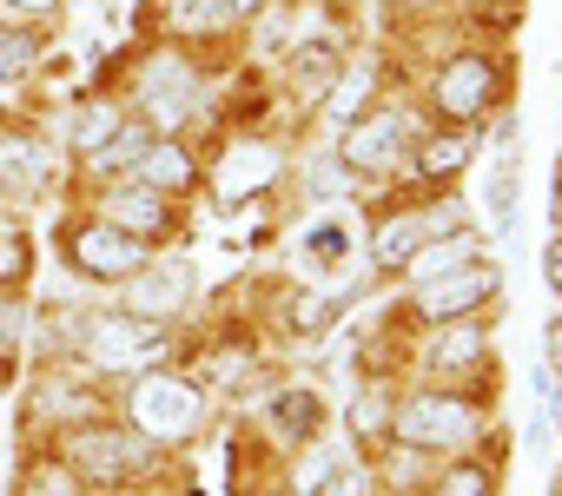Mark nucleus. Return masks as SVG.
Masks as SVG:
<instances>
[{"mask_svg":"<svg viewBox=\"0 0 562 496\" xmlns=\"http://www.w3.org/2000/svg\"><path fill=\"white\" fill-rule=\"evenodd\" d=\"M258 8V0H179V27L199 34V27H232Z\"/></svg>","mask_w":562,"mask_h":496,"instance_id":"20","label":"nucleus"},{"mask_svg":"<svg viewBox=\"0 0 562 496\" xmlns=\"http://www.w3.org/2000/svg\"><path fill=\"white\" fill-rule=\"evenodd\" d=\"M424 218L417 212H404V218H391L384 232H378V272H404L411 259H417V245H424Z\"/></svg>","mask_w":562,"mask_h":496,"instance_id":"16","label":"nucleus"},{"mask_svg":"<svg viewBox=\"0 0 562 496\" xmlns=\"http://www.w3.org/2000/svg\"><path fill=\"white\" fill-rule=\"evenodd\" d=\"M106 225H120V232H133V238L159 232V225H166V192H153V185H120V192H106Z\"/></svg>","mask_w":562,"mask_h":496,"instance_id":"11","label":"nucleus"},{"mask_svg":"<svg viewBox=\"0 0 562 496\" xmlns=\"http://www.w3.org/2000/svg\"><path fill=\"white\" fill-rule=\"evenodd\" d=\"M21 272H27V238L0 232V279H21Z\"/></svg>","mask_w":562,"mask_h":496,"instance_id":"31","label":"nucleus"},{"mask_svg":"<svg viewBox=\"0 0 562 496\" xmlns=\"http://www.w3.org/2000/svg\"><path fill=\"white\" fill-rule=\"evenodd\" d=\"M192 305V266L186 259H159L146 272H133V312L139 318H172Z\"/></svg>","mask_w":562,"mask_h":496,"instance_id":"9","label":"nucleus"},{"mask_svg":"<svg viewBox=\"0 0 562 496\" xmlns=\"http://www.w3.org/2000/svg\"><path fill=\"white\" fill-rule=\"evenodd\" d=\"M549 371H555V377H562V318H555V325H549Z\"/></svg>","mask_w":562,"mask_h":496,"instance_id":"33","label":"nucleus"},{"mask_svg":"<svg viewBox=\"0 0 562 496\" xmlns=\"http://www.w3.org/2000/svg\"><path fill=\"white\" fill-rule=\"evenodd\" d=\"M397 437L417 450H463L476 437V410L463 397H411L397 410Z\"/></svg>","mask_w":562,"mask_h":496,"instance_id":"4","label":"nucleus"},{"mask_svg":"<svg viewBox=\"0 0 562 496\" xmlns=\"http://www.w3.org/2000/svg\"><path fill=\"white\" fill-rule=\"evenodd\" d=\"M496 87H503V80H496V60H490V54H457V60L437 74V113L476 126V120L496 106Z\"/></svg>","mask_w":562,"mask_h":496,"instance_id":"5","label":"nucleus"},{"mask_svg":"<svg viewBox=\"0 0 562 496\" xmlns=\"http://www.w3.org/2000/svg\"><path fill=\"white\" fill-rule=\"evenodd\" d=\"M54 179V153L34 139H8L0 146V192H47Z\"/></svg>","mask_w":562,"mask_h":496,"instance_id":"10","label":"nucleus"},{"mask_svg":"<svg viewBox=\"0 0 562 496\" xmlns=\"http://www.w3.org/2000/svg\"><path fill=\"white\" fill-rule=\"evenodd\" d=\"M139 185H153V192H186V185H192V159H186L179 146L153 139V153L139 159Z\"/></svg>","mask_w":562,"mask_h":496,"instance_id":"18","label":"nucleus"},{"mask_svg":"<svg viewBox=\"0 0 562 496\" xmlns=\"http://www.w3.org/2000/svg\"><path fill=\"white\" fill-rule=\"evenodd\" d=\"M271 166H278L271 146H232V153H225V172H218V192H225V199H245V185H265Z\"/></svg>","mask_w":562,"mask_h":496,"instance_id":"14","label":"nucleus"},{"mask_svg":"<svg viewBox=\"0 0 562 496\" xmlns=\"http://www.w3.org/2000/svg\"><path fill=\"white\" fill-rule=\"evenodd\" d=\"M159 100V113L166 120H179L186 106H192V74L179 67V60H153V74H146V106Z\"/></svg>","mask_w":562,"mask_h":496,"instance_id":"17","label":"nucleus"},{"mask_svg":"<svg viewBox=\"0 0 562 496\" xmlns=\"http://www.w3.org/2000/svg\"><path fill=\"white\" fill-rule=\"evenodd\" d=\"M490 292H496V272H490V266H457V272L424 279V312H430L437 325H450V318H470Z\"/></svg>","mask_w":562,"mask_h":496,"instance_id":"7","label":"nucleus"},{"mask_svg":"<svg viewBox=\"0 0 562 496\" xmlns=\"http://www.w3.org/2000/svg\"><path fill=\"white\" fill-rule=\"evenodd\" d=\"M542 272H549V285L562 292V238H555V245H549V252H542Z\"/></svg>","mask_w":562,"mask_h":496,"instance_id":"32","label":"nucleus"},{"mask_svg":"<svg viewBox=\"0 0 562 496\" xmlns=\"http://www.w3.org/2000/svg\"><path fill=\"white\" fill-rule=\"evenodd\" d=\"M430 364H437V371H470V364H483V331L463 325V318H450V325L430 338Z\"/></svg>","mask_w":562,"mask_h":496,"instance_id":"15","label":"nucleus"},{"mask_svg":"<svg viewBox=\"0 0 562 496\" xmlns=\"http://www.w3.org/2000/svg\"><path fill=\"white\" fill-rule=\"evenodd\" d=\"M318 496H371V476H364V470H331V476L318 483Z\"/></svg>","mask_w":562,"mask_h":496,"instance_id":"29","label":"nucleus"},{"mask_svg":"<svg viewBox=\"0 0 562 496\" xmlns=\"http://www.w3.org/2000/svg\"><path fill=\"white\" fill-rule=\"evenodd\" d=\"M74 463L87 470V476H133V470H146L153 463V450H146V437L133 430H80L74 437Z\"/></svg>","mask_w":562,"mask_h":496,"instance_id":"8","label":"nucleus"},{"mask_svg":"<svg viewBox=\"0 0 562 496\" xmlns=\"http://www.w3.org/2000/svg\"><path fill=\"white\" fill-rule=\"evenodd\" d=\"M404 133H411V120L397 113V106H378V113H364L351 133H345V166L351 172H384L391 159H397V146H404Z\"/></svg>","mask_w":562,"mask_h":496,"instance_id":"6","label":"nucleus"},{"mask_svg":"<svg viewBox=\"0 0 562 496\" xmlns=\"http://www.w3.org/2000/svg\"><path fill=\"white\" fill-rule=\"evenodd\" d=\"M146 153H153V126H120V133L93 153V166H100V172H126V166H139Z\"/></svg>","mask_w":562,"mask_h":496,"instance_id":"19","label":"nucleus"},{"mask_svg":"<svg viewBox=\"0 0 562 496\" xmlns=\"http://www.w3.org/2000/svg\"><path fill=\"white\" fill-rule=\"evenodd\" d=\"M476 252H483V238H476V232H450V238H437V245H430V259L417 266V279H437V272L476 266Z\"/></svg>","mask_w":562,"mask_h":496,"instance_id":"21","label":"nucleus"},{"mask_svg":"<svg viewBox=\"0 0 562 496\" xmlns=\"http://www.w3.org/2000/svg\"><path fill=\"white\" fill-rule=\"evenodd\" d=\"M21 325H27V312H21L14 298H0V358L21 351Z\"/></svg>","mask_w":562,"mask_h":496,"instance_id":"28","label":"nucleus"},{"mask_svg":"<svg viewBox=\"0 0 562 496\" xmlns=\"http://www.w3.org/2000/svg\"><path fill=\"white\" fill-rule=\"evenodd\" d=\"M87 364L93 371H146L166 338H159V318H139V312H100L87 318V338H80Z\"/></svg>","mask_w":562,"mask_h":496,"instance_id":"2","label":"nucleus"},{"mask_svg":"<svg viewBox=\"0 0 562 496\" xmlns=\"http://www.w3.org/2000/svg\"><path fill=\"white\" fill-rule=\"evenodd\" d=\"M271 430L292 437V443L318 437V430H325V397H318V391H285V397L271 404Z\"/></svg>","mask_w":562,"mask_h":496,"instance_id":"12","label":"nucleus"},{"mask_svg":"<svg viewBox=\"0 0 562 496\" xmlns=\"http://www.w3.org/2000/svg\"><path fill=\"white\" fill-rule=\"evenodd\" d=\"M67 259H74V272H87V279H100V285H120V279H133V272H146V238H133V232H120V225H106V218H87V225H74V238H67Z\"/></svg>","mask_w":562,"mask_h":496,"instance_id":"3","label":"nucleus"},{"mask_svg":"<svg viewBox=\"0 0 562 496\" xmlns=\"http://www.w3.org/2000/svg\"><path fill=\"white\" fill-rule=\"evenodd\" d=\"M120 126H126V113H120L113 100H87V106L74 113V126H67V146L93 159V153H100V146H106V139H113Z\"/></svg>","mask_w":562,"mask_h":496,"instance_id":"13","label":"nucleus"},{"mask_svg":"<svg viewBox=\"0 0 562 496\" xmlns=\"http://www.w3.org/2000/svg\"><path fill=\"white\" fill-rule=\"evenodd\" d=\"M292 74H299L305 93H331V87H338V54H331V47H305V54L292 60Z\"/></svg>","mask_w":562,"mask_h":496,"instance_id":"23","label":"nucleus"},{"mask_svg":"<svg viewBox=\"0 0 562 496\" xmlns=\"http://www.w3.org/2000/svg\"><path fill=\"white\" fill-rule=\"evenodd\" d=\"M34 60H41V41H34V34H14V27H0V80H21Z\"/></svg>","mask_w":562,"mask_h":496,"instance_id":"24","label":"nucleus"},{"mask_svg":"<svg viewBox=\"0 0 562 496\" xmlns=\"http://www.w3.org/2000/svg\"><path fill=\"white\" fill-rule=\"evenodd\" d=\"M126 410H133V430H139L146 443H186V437L205 424V397H199L186 377H166V371H146V377L133 384Z\"/></svg>","mask_w":562,"mask_h":496,"instance_id":"1","label":"nucleus"},{"mask_svg":"<svg viewBox=\"0 0 562 496\" xmlns=\"http://www.w3.org/2000/svg\"><path fill=\"white\" fill-rule=\"evenodd\" d=\"M437 496H490V476L463 463V470H450V476H443V489H437Z\"/></svg>","mask_w":562,"mask_h":496,"instance_id":"30","label":"nucleus"},{"mask_svg":"<svg viewBox=\"0 0 562 496\" xmlns=\"http://www.w3.org/2000/svg\"><path fill=\"white\" fill-rule=\"evenodd\" d=\"M338 318V298H325V292H305V298H292V331H325Z\"/></svg>","mask_w":562,"mask_h":496,"instance_id":"25","label":"nucleus"},{"mask_svg":"<svg viewBox=\"0 0 562 496\" xmlns=\"http://www.w3.org/2000/svg\"><path fill=\"white\" fill-rule=\"evenodd\" d=\"M476 146L463 139V133H437V139H424V153H417V172H430V179H450L463 159H470Z\"/></svg>","mask_w":562,"mask_h":496,"instance_id":"22","label":"nucleus"},{"mask_svg":"<svg viewBox=\"0 0 562 496\" xmlns=\"http://www.w3.org/2000/svg\"><path fill=\"white\" fill-rule=\"evenodd\" d=\"M21 496H34V489H21Z\"/></svg>","mask_w":562,"mask_h":496,"instance_id":"35","label":"nucleus"},{"mask_svg":"<svg viewBox=\"0 0 562 496\" xmlns=\"http://www.w3.org/2000/svg\"><path fill=\"white\" fill-rule=\"evenodd\" d=\"M509 212H516V159L503 153V159H496V179H490V218L509 225Z\"/></svg>","mask_w":562,"mask_h":496,"instance_id":"27","label":"nucleus"},{"mask_svg":"<svg viewBox=\"0 0 562 496\" xmlns=\"http://www.w3.org/2000/svg\"><path fill=\"white\" fill-rule=\"evenodd\" d=\"M8 8H21V14H54L60 0H8Z\"/></svg>","mask_w":562,"mask_h":496,"instance_id":"34","label":"nucleus"},{"mask_svg":"<svg viewBox=\"0 0 562 496\" xmlns=\"http://www.w3.org/2000/svg\"><path fill=\"white\" fill-rule=\"evenodd\" d=\"M345 245H351V238H345L338 225H318V232H305V252H312V266H318V272L345 266Z\"/></svg>","mask_w":562,"mask_h":496,"instance_id":"26","label":"nucleus"}]
</instances>
